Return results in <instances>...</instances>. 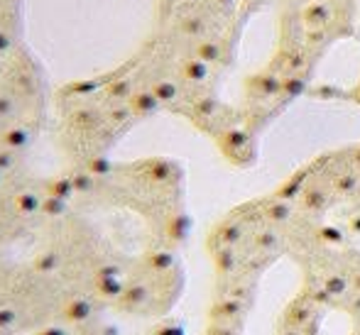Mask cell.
<instances>
[{"label": "cell", "instance_id": "obj_26", "mask_svg": "<svg viewBox=\"0 0 360 335\" xmlns=\"http://www.w3.org/2000/svg\"><path fill=\"white\" fill-rule=\"evenodd\" d=\"M123 277V269H120L118 262H101L94 272V279H115Z\"/></svg>", "mask_w": 360, "mask_h": 335}, {"label": "cell", "instance_id": "obj_21", "mask_svg": "<svg viewBox=\"0 0 360 335\" xmlns=\"http://www.w3.org/2000/svg\"><path fill=\"white\" fill-rule=\"evenodd\" d=\"M62 267V255L57 250H44L34 257V272L39 274H54Z\"/></svg>", "mask_w": 360, "mask_h": 335}, {"label": "cell", "instance_id": "obj_6", "mask_svg": "<svg viewBox=\"0 0 360 335\" xmlns=\"http://www.w3.org/2000/svg\"><path fill=\"white\" fill-rule=\"evenodd\" d=\"M176 74L181 76V81L186 84V88L194 93V98H199L201 93H211L214 91V76L216 69L211 64H206L204 59H199L196 54H186L179 59V69Z\"/></svg>", "mask_w": 360, "mask_h": 335}, {"label": "cell", "instance_id": "obj_14", "mask_svg": "<svg viewBox=\"0 0 360 335\" xmlns=\"http://www.w3.org/2000/svg\"><path fill=\"white\" fill-rule=\"evenodd\" d=\"M91 316H94V303H91L89 298L76 296L64 303V318H67L69 323H86Z\"/></svg>", "mask_w": 360, "mask_h": 335}, {"label": "cell", "instance_id": "obj_2", "mask_svg": "<svg viewBox=\"0 0 360 335\" xmlns=\"http://www.w3.org/2000/svg\"><path fill=\"white\" fill-rule=\"evenodd\" d=\"M289 105L285 98V84L282 76L275 74L270 67L250 74L243 86V123L252 128L255 133H262L277 115Z\"/></svg>", "mask_w": 360, "mask_h": 335}, {"label": "cell", "instance_id": "obj_35", "mask_svg": "<svg viewBox=\"0 0 360 335\" xmlns=\"http://www.w3.org/2000/svg\"><path fill=\"white\" fill-rule=\"evenodd\" d=\"M240 3L250 5V8H257V5H260V3H262V0H240Z\"/></svg>", "mask_w": 360, "mask_h": 335}, {"label": "cell", "instance_id": "obj_32", "mask_svg": "<svg viewBox=\"0 0 360 335\" xmlns=\"http://www.w3.org/2000/svg\"><path fill=\"white\" fill-rule=\"evenodd\" d=\"M346 98L351 100V103H356L358 108H360V81H358L356 86H353L351 91H346Z\"/></svg>", "mask_w": 360, "mask_h": 335}, {"label": "cell", "instance_id": "obj_11", "mask_svg": "<svg viewBox=\"0 0 360 335\" xmlns=\"http://www.w3.org/2000/svg\"><path fill=\"white\" fill-rule=\"evenodd\" d=\"M135 91H138V84H135L133 74L118 71V74H113V79L108 81L103 93H105V98H108V103H128Z\"/></svg>", "mask_w": 360, "mask_h": 335}, {"label": "cell", "instance_id": "obj_23", "mask_svg": "<svg viewBox=\"0 0 360 335\" xmlns=\"http://www.w3.org/2000/svg\"><path fill=\"white\" fill-rule=\"evenodd\" d=\"M67 213H69V201L59 199V196H52V194L44 196V201H42V216H47V218H62V216H67Z\"/></svg>", "mask_w": 360, "mask_h": 335}, {"label": "cell", "instance_id": "obj_25", "mask_svg": "<svg viewBox=\"0 0 360 335\" xmlns=\"http://www.w3.org/2000/svg\"><path fill=\"white\" fill-rule=\"evenodd\" d=\"M72 179H74V186H76V194H89V191L96 186V176H91L86 169L74 171Z\"/></svg>", "mask_w": 360, "mask_h": 335}, {"label": "cell", "instance_id": "obj_28", "mask_svg": "<svg viewBox=\"0 0 360 335\" xmlns=\"http://www.w3.org/2000/svg\"><path fill=\"white\" fill-rule=\"evenodd\" d=\"M18 323V311L15 306H0V331H10Z\"/></svg>", "mask_w": 360, "mask_h": 335}, {"label": "cell", "instance_id": "obj_20", "mask_svg": "<svg viewBox=\"0 0 360 335\" xmlns=\"http://www.w3.org/2000/svg\"><path fill=\"white\" fill-rule=\"evenodd\" d=\"M47 194L59 196V199H64V201H72L74 196H76V186H74L72 174H62V176H57V179L49 181V184H47Z\"/></svg>", "mask_w": 360, "mask_h": 335}, {"label": "cell", "instance_id": "obj_15", "mask_svg": "<svg viewBox=\"0 0 360 335\" xmlns=\"http://www.w3.org/2000/svg\"><path fill=\"white\" fill-rule=\"evenodd\" d=\"M103 120H105V115H101V110L94 108V105H81V108H76L72 113V125L79 130H94V128H98Z\"/></svg>", "mask_w": 360, "mask_h": 335}, {"label": "cell", "instance_id": "obj_22", "mask_svg": "<svg viewBox=\"0 0 360 335\" xmlns=\"http://www.w3.org/2000/svg\"><path fill=\"white\" fill-rule=\"evenodd\" d=\"M133 118L135 113L130 103H108V108H105V120L110 125H128Z\"/></svg>", "mask_w": 360, "mask_h": 335}, {"label": "cell", "instance_id": "obj_17", "mask_svg": "<svg viewBox=\"0 0 360 335\" xmlns=\"http://www.w3.org/2000/svg\"><path fill=\"white\" fill-rule=\"evenodd\" d=\"M94 287L96 294L101 298H105V301H120L128 284L123 282V277H115V279H94Z\"/></svg>", "mask_w": 360, "mask_h": 335}, {"label": "cell", "instance_id": "obj_5", "mask_svg": "<svg viewBox=\"0 0 360 335\" xmlns=\"http://www.w3.org/2000/svg\"><path fill=\"white\" fill-rule=\"evenodd\" d=\"M191 54H196L199 59H204L206 64H211L214 69L228 67L233 62V54H236V29L233 32L223 34H211L199 42H194Z\"/></svg>", "mask_w": 360, "mask_h": 335}, {"label": "cell", "instance_id": "obj_8", "mask_svg": "<svg viewBox=\"0 0 360 335\" xmlns=\"http://www.w3.org/2000/svg\"><path fill=\"white\" fill-rule=\"evenodd\" d=\"M143 176L152 186H176L181 169L172 159H147L143 164Z\"/></svg>", "mask_w": 360, "mask_h": 335}, {"label": "cell", "instance_id": "obj_33", "mask_svg": "<svg viewBox=\"0 0 360 335\" xmlns=\"http://www.w3.org/2000/svg\"><path fill=\"white\" fill-rule=\"evenodd\" d=\"M37 335H69V333L64 331L62 326H49V328H42Z\"/></svg>", "mask_w": 360, "mask_h": 335}, {"label": "cell", "instance_id": "obj_34", "mask_svg": "<svg viewBox=\"0 0 360 335\" xmlns=\"http://www.w3.org/2000/svg\"><path fill=\"white\" fill-rule=\"evenodd\" d=\"M101 331H103L101 335H118V328L115 326H105V328H101Z\"/></svg>", "mask_w": 360, "mask_h": 335}, {"label": "cell", "instance_id": "obj_31", "mask_svg": "<svg viewBox=\"0 0 360 335\" xmlns=\"http://www.w3.org/2000/svg\"><path fill=\"white\" fill-rule=\"evenodd\" d=\"M13 47V37H10L5 29H0V54L3 52H8V49Z\"/></svg>", "mask_w": 360, "mask_h": 335}, {"label": "cell", "instance_id": "obj_37", "mask_svg": "<svg viewBox=\"0 0 360 335\" xmlns=\"http://www.w3.org/2000/svg\"><path fill=\"white\" fill-rule=\"evenodd\" d=\"M3 179H5V171H3V169H0V184H3Z\"/></svg>", "mask_w": 360, "mask_h": 335}, {"label": "cell", "instance_id": "obj_18", "mask_svg": "<svg viewBox=\"0 0 360 335\" xmlns=\"http://www.w3.org/2000/svg\"><path fill=\"white\" fill-rule=\"evenodd\" d=\"M30 140H32V135H30V130L22 128V125H13V128H8L3 135H0V145L8 147V150H13V152L25 150V147L30 145Z\"/></svg>", "mask_w": 360, "mask_h": 335}, {"label": "cell", "instance_id": "obj_19", "mask_svg": "<svg viewBox=\"0 0 360 335\" xmlns=\"http://www.w3.org/2000/svg\"><path fill=\"white\" fill-rule=\"evenodd\" d=\"M84 169L89 171L91 176H96V179H108V176L115 171V164H113V159H110V157L94 155V157H89V159H86Z\"/></svg>", "mask_w": 360, "mask_h": 335}, {"label": "cell", "instance_id": "obj_16", "mask_svg": "<svg viewBox=\"0 0 360 335\" xmlns=\"http://www.w3.org/2000/svg\"><path fill=\"white\" fill-rule=\"evenodd\" d=\"M42 201L44 196L37 191H20L13 199V206L20 216H37V213H42Z\"/></svg>", "mask_w": 360, "mask_h": 335}, {"label": "cell", "instance_id": "obj_36", "mask_svg": "<svg viewBox=\"0 0 360 335\" xmlns=\"http://www.w3.org/2000/svg\"><path fill=\"white\" fill-rule=\"evenodd\" d=\"M331 3H338V5H356V0H331Z\"/></svg>", "mask_w": 360, "mask_h": 335}, {"label": "cell", "instance_id": "obj_12", "mask_svg": "<svg viewBox=\"0 0 360 335\" xmlns=\"http://www.w3.org/2000/svg\"><path fill=\"white\" fill-rule=\"evenodd\" d=\"M128 103L133 105L135 118H152V115H157L162 108H165V105L160 103V98H157V96L152 93L150 86H145V88L135 91L133 98H130Z\"/></svg>", "mask_w": 360, "mask_h": 335}, {"label": "cell", "instance_id": "obj_1", "mask_svg": "<svg viewBox=\"0 0 360 335\" xmlns=\"http://www.w3.org/2000/svg\"><path fill=\"white\" fill-rule=\"evenodd\" d=\"M302 22L307 42L321 57L333 42L353 37L356 5H338L331 0H307L302 5Z\"/></svg>", "mask_w": 360, "mask_h": 335}, {"label": "cell", "instance_id": "obj_30", "mask_svg": "<svg viewBox=\"0 0 360 335\" xmlns=\"http://www.w3.org/2000/svg\"><path fill=\"white\" fill-rule=\"evenodd\" d=\"M15 110V100L10 98V96L0 93V118H8V115H13Z\"/></svg>", "mask_w": 360, "mask_h": 335}, {"label": "cell", "instance_id": "obj_24", "mask_svg": "<svg viewBox=\"0 0 360 335\" xmlns=\"http://www.w3.org/2000/svg\"><path fill=\"white\" fill-rule=\"evenodd\" d=\"M204 335H245V326H236V323H206Z\"/></svg>", "mask_w": 360, "mask_h": 335}, {"label": "cell", "instance_id": "obj_29", "mask_svg": "<svg viewBox=\"0 0 360 335\" xmlns=\"http://www.w3.org/2000/svg\"><path fill=\"white\" fill-rule=\"evenodd\" d=\"M15 166V152L8 150V147H0V169L10 171Z\"/></svg>", "mask_w": 360, "mask_h": 335}, {"label": "cell", "instance_id": "obj_3", "mask_svg": "<svg viewBox=\"0 0 360 335\" xmlns=\"http://www.w3.org/2000/svg\"><path fill=\"white\" fill-rule=\"evenodd\" d=\"M257 135L252 128H248L245 123L233 125L231 130H226L223 135L216 137V147L223 155V159L228 164L238 166V169H250L260 159V145H257Z\"/></svg>", "mask_w": 360, "mask_h": 335}, {"label": "cell", "instance_id": "obj_4", "mask_svg": "<svg viewBox=\"0 0 360 335\" xmlns=\"http://www.w3.org/2000/svg\"><path fill=\"white\" fill-rule=\"evenodd\" d=\"M319 62V54L314 49H309L307 44H277L272 59L265 64L275 74H280L282 79H311L314 67Z\"/></svg>", "mask_w": 360, "mask_h": 335}, {"label": "cell", "instance_id": "obj_10", "mask_svg": "<svg viewBox=\"0 0 360 335\" xmlns=\"http://www.w3.org/2000/svg\"><path fill=\"white\" fill-rule=\"evenodd\" d=\"M143 267L152 274H172L179 272V260H176L174 247H152L145 252Z\"/></svg>", "mask_w": 360, "mask_h": 335}, {"label": "cell", "instance_id": "obj_9", "mask_svg": "<svg viewBox=\"0 0 360 335\" xmlns=\"http://www.w3.org/2000/svg\"><path fill=\"white\" fill-rule=\"evenodd\" d=\"M155 298H157V291L150 279H135V282H130L128 287H125L118 303L123 308H128V311H140V308L155 303Z\"/></svg>", "mask_w": 360, "mask_h": 335}, {"label": "cell", "instance_id": "obj_7", "mask_svg": "<svg viewBox=\"0 0 360 335\" xmlns=\"http://www.w3.org/2000/svg\"><path fill=\"white\" fill-rule=\"evenodd\" d=\"M162 232H165V240L169 242L172 247L181 245V242H186V237H189V232H191V216L181 206L172 208L165 216Z\"/></svg>", "mask_w": 360, "mask_h": 335}, {"label": "cell", "instance_id": "obj_13", "mask_svg": "<svg viewBox=\"0 0 360 335\" xmlns=\"http://www.w3.org/2000/svg\"><path fill=\"white\" fill-rule=\"evenodd\" d=\"M113 76H101V79H81V81H74L64 88V96H74V98H89V96L98 93L108 86V81Z\"/></svg>", "mask_w": 360, "mask_h": 335}, {"label": "cell", "instance_id": "obj_27", "mask_svg": "<svg viewBox=\"0 0 360 335\" xmlns=\"http://www.w3.org/2000/svg\"><path fill=\"white\" fill-rule=\"evenodd\" d=\"M150 335H184V331H181V326L176 321H172V318H165V321H160L155 328H152Z\"/></svg>", "mask_w": 360, "mask_h": 335}]
</instances>
